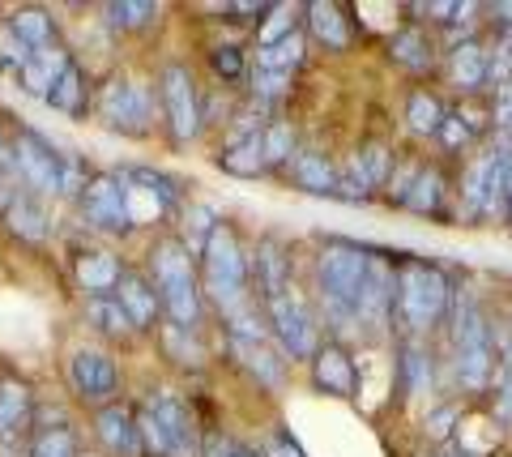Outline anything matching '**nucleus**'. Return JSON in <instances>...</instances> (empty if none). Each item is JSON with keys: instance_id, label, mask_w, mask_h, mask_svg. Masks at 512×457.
<instances>
[{"instance_id": "obj_48", "label": "nucleus", "mask_w": 512, "mask_h": 457, "mask_svg": "<svg viewBox=\"0 0 512 457\" xmlns=\"http://www.w3.org/2000/svg\"><path fill=\"white\" fill-rule=\"evenodd\" d=\"M508 218H512V193H508Z\"/></svg>"}, {"instance_id": "obj_4", "label": "nucleus", "mask_w": 512, "mask_h": 457, "mask_svg": "<svg viewBox=\"0 0 512 457\" xmlns=\"http://www.w3.org/2000/svg\"><path fill=\"white\" fill-rule=\"evenodd\" d=\"M453 359H457V381L470 393L491 385V372H495L491 325L483 312H478L474 299H461L453 308Z\"/></svg>"}, {"instance_id": "obj_28", "label": "nucleus", "mask_w": 512, "mask_h": 457, "mask_svg": "<svg viewBox=\"0 0 512 457\" xmlns=\"http://www.w3.org/2000/svg\"><path fill=\"white\" fill-rule=\"evenodd\" d=\"M235 355H244V364L252 376H261V385L278 389L282 385V372H286V359L274 355L265 342H235Z\"/></svg>"}, {"instance_id": "obj_12", "label": "nucleus", "mask_w": 512, "mask_h": 457, "mask_svg": "<svg viewBox=\"0 0 512 457\" xmlns=\"http://www.w3.org/2000/svg\"><path fill=\"white\" fill-rule=\"evenodd\" d=\"M146 406L154 411L158 428L167 436V457H197V423H192V411L180 393L158 389Z\"/></svg>"}, {"instance_id": "obj_8", "label": "nucleus", "mask_w": 512, "mask_h": 457, "mask_svg": "<svg viewBox=\"0 0 512 457\" xmlns=\"http://www.w3.org/2000/svg\"><path fill=\"white\" fill-rule=\"evenodd\" d=\"M82 214L90 218V227H99L107 235H124V231L137 227L124 171H103V176H90L86 193H82Z\"/></svg>"}, {"instance_id": "obj_47", "label": "nucleus", "mask_w": 512, "mask_h": 457, "mask_svg": "<svg viewBox=\"0 0 512 457\" xmlns=\"http://www.w3.org/2000/svg\"><path fill=\"white\" fill-rule=\"evenodd\" d=\"M440 457H470V453H461V449H444Z\"/></svg>"}, {"instance_id": "obj_37", "label": "nucleus", "mask_w": 512, "mask_h": 457, "mask_svg": "<svg viewBox=\"0 0 512 457\" xmlns=\"http://www.w3.org/2000/svg\"><path fill=\"white\" fill-rule=\"evenodd\" d=\"M103 13H107V22L120 30H146L158 18V9L146 5V0H120V5H107Z\"/></svg>"}, {"instance_id": "obj_36", "label": "nucleus", "mask_w": 512, "mask_h": 457, "mask_svg": "<svg viewBox=\"0 0 512 457\" xmlns=\"http://www.w3.org/2000/svg\"><path fill=\"white\" fill-rule=\"evenodd\" d=\"M402 372H406V393H427L431 389V355H427V346L419 338L406 342Z\"/></svg>"}, {"instance_id": "obj_16", "label": "nucleus", "mask_w": 512, "mask_h": 457, "mask_svg": "<svg viewBox=\"0 0 512 457\" xmlns=\"http://www.w3.org/2000/svg\"><path fill=\"white\" fill-rule=\"evenodd\" d=\"M124 278V261L116 257V252H82L77 257V287L90 295H116Z\"/></svg>"}, {"instance_id": "obj_45", "label": "nucleus", "mask_w": 512, "mask_h": 457, "mask_svg": "<svg viewBox=\"0 0 512 457\" xmlns=\"http://www.w3.org/2000/svg\"><path fill=\"white\" fill-rule=\"evenodd\" d=\"M261 457H308V453H303V449L295 445L291 432H274V436H269V445H265V453H261Z\"/></svg>"}, {"instance_id": "obj_11", "label": "nucleus", "mask_w": 512, "mask_h": 457, "mask_svg": "<svg viewBox=\"0 0 512 457\" xmlns=\"http://www.w3.org/2000/svg\"><path fill=\"white\" fill-rule=\"evenodd\" d=\"M393 291H397L393 261L372 252L363 274V291H359V329H384L393 321Z\"/></svg>"}, {"instance_id": "obj_40", "label": "nucleus", "mask_w": 512, "mask_h": 457, "mask_svg": "<svg viewBox=\"0 0 512 457\" xmlns=\"http://www.w3.org/2000/svg\"><path fill=\"white\" fill-rule=\"evenodd\" d=\"M440 146L448 150V154H457V150H466L470 141H474V129L466 120H461V112H444V124H440Z\"/></svg>"}, {"instance_id": "obj_18", "label": "nucleus", "mask_w": 512, "mask_h": 457, "mask_svg": "<svg viewBox=\"0 0 512 457\" xmlns=\"http://www.w3.org/2000/svg\"><path fill=\"white\" fill-rule=\"evenodd\" d=\"M252 274H256V287H261V299L282 295V291H295V282H291V257L282 252L278 240H265L261 248H256Z\"/></svg>"}, {"instance_id": "obj_31", "label": "nucleus", "mask_w": 512, "mask_h": 457, "mask_svg": "<svg viewBox=\"0 0 512 457\" xmlns=\"http://www.w3.org/2000/svg\"><path fill=\"white\" fill-rule=\"evenodd\" d=\"M30 457H82V445H77V432L69 423H56V428H39L35 440H30Z\"/></svg>"}, {"instance_id": "obj_6", "label": "nucleus", "mask_w": 512, "mask_h": 457, "mask_svg": "<svg viewBox=\"0 0 512 457\" xmlns=\"http://www.w3.org/2000/svg\"><path fill=\"white\" fill-rule=\"evenodd\" d=\"M99 120L107 129H120V133H150V120H154V94L146 82L137 77H124L116 73L111 82L99 90Z\"/></svg>"}, {"instance_id": "obj_38", "label": "nucleus", "mask_w": 512, "mask_h": 457, "mask_svg": "<svg viewBox=\"0 0 512 457\" xmlns=\"http://www.w3.org/2000/svg\"><path fill=\"white\" fill-rule=\"evenodd\" d=\"M295 18H299V9L274 5V9H269V22L256 30V43H261V47H274V43H282V39H291V35H295Z\"/></svg>"}, {"instance_id": "obj_23", "label": "nucleus", "mask_w": 512, "mask_h": 457, "mask_svg": "<svg viewBox=\"0 0 512 457\" xmlns=\"http://www.w3.org/2000/svg\"><path fill=\"white\" fill-rule=\"evenodd\" d=\"M303 13H308V30H312L316 43H325L329 52H346V47H350V18H346V9H338V5H308Z\"/></svg>"}, {"instance_id": "obj_35", "label": "nucleus", "mask_w": 512, "mask_h": 457, "mask_svg": "<svg viewBox=\"0 0 512 457\" xmlns=\"http://www.w3.org/2000/svg\"><path fill=\"white\" fill-rule=\"evenodd\" d=\"M491 167H495V154H483V159H474L466 167V176H461V201H466L470 214H478V218H483V197H487Z\"/></svg>"}, {"instance_id": "obj_27", "label": "nucleus", "mask_w": 512, "mask_h": 457, "mask_svg": "<svg viewBox=\"0 0 512 457\" xmlns=\"http://www.w3.org/2000/svg\"><path fill=\"white\" fill-rule=\"evenodd\" d=\"M389 52H393V60L402 69H410V73H423V69H431V52H436V47H431V39L423 35L419 26H410V30H402V35H393L389 39Z\"/></svg>"}, {"instance_id": "obj_1", "label": "nucleus", "mask_w": 512, "mask_h": 457, "mask_svg": "<svg viewBox=\"0 0 512 457\" xmlns=\"http://www.w3.org/2000/svg\"><path fill=\"white\" fill-rule=\"evenodd\" d=\"M372 252L350 240H325L316 252V291L320 312L333 329H359V291Z\"/></svg>"}, {"instance_id": "obj_2", "label": "nucleus", "mask_w": 512, "mask_h": 457, "mask_svg": "<svg viewBox=\"0 0 512 457\" xmlns=\"http://www.w3.org/2000/svg\"><path fill=\"white\" fill-rule=\"evenodd\" d=\"M150 287L158 291V304L171 317V325L180 329H197L201 325V282H197V265H192V252L180 240H158L150 248Z\"/></svg>"}, {"instance_id": "obj_7", "label": "nucleus", "mask_w": 512, "mask_h": 457, "mask_svg": "<svg viewBox=\"0 0 512 457\" xmlns=\"http://www.w3.org/2000/svg\"><path fill=\"white\" fill-rule=\"evenodd\" d=\"M261 308H265V321L274 325V338L282 342L286 359H312L316 355L320 329H316V317L308 312V304H303L295 291L269 295V299H261Z\"/></svg>"}, {"instance_id": "obj_34", "label": "nucleus", "mask_w": 512, "mask_h": 457, "mask_svg": "<svg viewBox=\"0 0 512 457\" xmlns=\"http://www.w3.org/2000/svg\"><path fill=\"white\" fill-rule=\"evenodd\" d=\"M303 65V35L295 30L291 39H282L274 47H256V69H274V73H295Z\"/></svg>"}, {"instance_id": "obj_33", "label": "nucleus", "mask_w": 512, "mask_h": 457, "mask_svg": "<svg viewBox=\"0 0 512 457\" xmlns=\"http://www.w3.org/2000/svg\"><path fill=\"white\" fill-rule=\"evenodd\" d=\"M406 120H410V129L419 133V137H436L440 124H444V107H440L436 94L414 90L410 94V107H406Z\"/></svg>"}, {"instance_id": "obj_25", "label": "nucleus", "mask_w": 512, "mask_h": 457, "mask_svg": "<svg viewBox=\"0 0 512 457\" xmlns=\"http://www.w3.org/2000/svg\"><path fill=\"white\" fill-rule=\"evenodd\" d=\"M5 218H9V227L22 235V240H43L47 235V210H43V201L39 197H30L26 188H18V193L9 197V206H5Z\"/></svg>"}, {"instance_id": "obj_5", "label": "nucleus", "mask_w": 512, "mask_h": 457, "mask_svg": "<svg viewBox=\"0 0 512 457\" xmlns=\"http://www.w3.org/2000/svg\"><path fill=\"white\" fill-rule=\"evenodd\" d=\"M60 163L64 154L52 150V141H43L39 133H18V141L9 146V171L30 197H60Z\"/></svg>"}, {"instance_id": "obj_32", "label": "nucleus", "mask_w": 512, "mask_h": 457, "mask_svg": "<svg viewBox=\"0 0 512 457\" xmlns=\"http://www.w3.org/2000/svg\"><path fill=\"white\" fill-rule=\"evenodd\" d=\"M261 150H265V167H286L299 159L295 150V129L286 120H274L269 129H261Z\"/></svg>"}, {"instance_id": "obj_39", "label": "nucleus", "mask_w": 512, "mask_h": 457, "mask_svg": "<svg viewBox=\"0 0 512 457\" xmlns=\"http://www.w3.org/2000/svg\"><path fill=\"white\" fill-rule=\"evenodd\" d=\"M355 159H359V167H363V176L372 180V188H384V184H389L393 163H397L389 146H367V150L355 154Z\"/></svg>"}, {"instance_id": "obj_46", "label": "nucleus", "mask_w": 512, "mask_h": 457, "mask_svg": "<svg viewBox=\"0 0 512 457\" xmlns=\"http://www.w3.org/2000/svg\"><path fill=\"white\" fill-rule=\"evenodd\" d=\"M205 457H244V445H235L231 436H210L205 440Z\"/></svg>"}, {"instance_id": "obj_24", "label": "nucleus", "mask_w": 512, "mask_h": 457, "mask_svg": "<svg viewBox=\"0 0 512 457\" xmlns=\"http://www.w3.org/2000/svg\"><path fill=\"white\" fill-rule=\"evenodd\" d=\"M86 321L99 329L103 338H133L137 334V325H133V317L124 312V304L116 295H90L86 299Z\"/></svg>"}, {"instance_id": "obj_17", "label": "nucleus", "mask_w": 512, "mask_h": 457, "mask_svg": "<svg viewBox=\"0 0 512 457\" xmlns=\"http://www.w3.org/2000/svg\"><path fill=\"white\" fill-rule=\"evenodd\" d=\"M116 299L124 304V312L133 317L137 329H154L158 312H163V304H158V291L150 287V278H141V274H133V270H124L120 287H116Z\"/></svg>"}, {"instance_id": "obj_20", "label": "nucleus", "mask_w": 512, "mask_h": 457, "mask_svg": "<svg viewBox=\"0 0 512 457\" xmlns=\"http://www.w3.org/2000/svg\"><path fill=\"white\" fill-rule=\"evenodd\" d=\"M448 77H453V86L461 94H474L487 82V47L474 43V39L457 43L453 52H448Z\"/></svg>"}, {"instance_id": "obj_21", "label": "nucleus", "mask_w": 512, "mask_h": 457, "mask_svg": "<svg viewBox=\"0 0 512 457\" xmlns=\"http://www.w3.org/2000/svg\"><path fill=\"white\" fill-rule=\"evenodd\" d=\"M35 415V393L26 381H0V436H18L30 428Z\"/></svg>"}, {"instance_id": "obj_30", "label": "nucleus", "mask_w": 512, "mask_h": 457, "mask_svg": "<svg viewBox=\"0 0 512 457\" xmlns=\"http://www.w3.org/2000/svg\"><path fill=\"white\" fill-rule=\"evenodd\" d=\"M218 167L222 171H231V176H261L265 171V150H261V137H248V141H239V146H227V154H218Z\"/></svg>"}, {"instance_id": "obj_43", "label": "nucleus", "mask_w": 512, "mask_h": 457, "mask_svg": "<svg viewBox=\"0 0 512 457\" xmlns=\"http://www.w3.org/2000/svg\"><path fill=\"white\" fill-rule=\"evenodd\" d=\"M210 65H214L218 77L235 82V77L244 73V52H239V47H214V52H210Z\"/></svg>"}, {"instance_id": "obj_14", "label": "nucleus", "mask_w": 512, "mask_h": 457, "mask_svg": "<svg viewBox=\"0 0 512 457\" xmlns=\"http://www.w3.org/2000/svg\"><path fill=\"white\" fill-rule=\"evenodd\" d=\"M94 432H99L103 449L111 457H146V449H141V432H137V415L120 402L103 406L99 419H94Z\"/></svg>"}, {"instance_id": "obj_44", "label": "nucleus", "mask_w": 512, "mask_h": 457, "mask_svg": "<svg viewBox=\"0 0 512 457\" xmlns=\"http://www.w3.org/2000/svg\"><path fill=\"white\" fill-rule=\"evenodd\" d=\"M491 120L500 133H512V82L495 86V103H491Z\"/></svg>"}, {"instance_id": "obj_29", "label": "nucleus", "mask_w": 512, "mask_h": 457, "mask_svg": "<svg viewBox=\"0 0 512 457\" xmlns=\"http://www.w3.org/2000/svg\"><path fill=\"white\" fill-rule=\"evenodd\" d=\"M9 30L30 47V52H35V47L56 43V22H52V13H43V9H18L9 18Z\"/></svg>"}, {"instance_id": "obj_9", "label": "nucleus", "mask_w": 512, "mask_h": 457, "mask_svg": "<svg viewBox=\"0 0 512 457\" xmlns=\"http://www.w3.org/2000/svg\"><path fill=\"white\" fill-rule=\"evenodd\" d=\"M69 389L82 398L86 406H111L120 393V368L116 359L99 346H77L73 359H69Z\"/></svg>"}, {"instance_id": "obj_41", "label": "nucleus", "mask_w": 512, "mask_h": 457, "mask_svg": "<svg viewBox=\"0 0 512 457\" xmlns=\"http://www.w3.org/2000/svg\"><path fill=\"white\" fill-rule=\"evenodd\" d=\"M419 171H423V163H414V159H402V163H393V176H389V184H384V193H389L397 206L406 201V193L414 188V180H419Z\"/></svg>"}, {"instance_id": "obj_49", "label": "nucleus", "mask_w": 512, "mask_h": 457, "mask_svg": "<svg viewBox=\"0 0 512 457\" xmlns=\"http://www.w3.org/2000/svg\"><path fill=\"white\" fill-rule=\"evenodd\" d=\"M244 457H256V453H248V449H244Z\"/></svg>"}, {"instance_id": "obj_13", "label": "nucleus", "mask_w": 512, "mask_h": 457, "mask_svg": "<svg viewBox=\"0 0 512 457\" xmlns=\"http://www.w3.org/2000/svg\"><path fill=\"white\" fill-rule=\"evenodd\" d=\"M312 381L316 389L333 393V398H355L359 389V368L342 342H320L312 355Z\"/></svg>"}, {"instance_id": "obj_42", "label": "nucleus", "mask_w": 512, "mask_h": 457, "mask_svg": "<svg viewBox=\"0 0 512 457\" xmlns=\"http://www.w3.org/2000/svg\"><path fill=\"white\" fill-rule=\"evenodd\" d=\"M286 90H291V73L252 69V94H256V99H282Z\"/></svg>"}, {"instance_id": "obj_15", "label": "nucleus", "mask_w": 512, "mask_h": 457, "mask_svg": "<svg viewBox=\"0 0 512 457\" xmlns=\"http://www.w3.org/2000/svg\"><path fill=\"white\" fill-rule=\"evenodd\" d=\"M73 65V56L64 52V43H47V47H35V56L26 60V69L18 73V82L26 86V94H35V99H47V94L56 90L60 73Z\"/></svg>"}, {"instance_id": "obj_10", "label": "nucleus", "mask_w": 512, "mask_h": 457, "mask_svg": "<svg viewBox=\"0 0 512 457\" xmlns=\"http://www.w3.org/2000/svg\"><path fill=\"white\" fill-rule=\"evenodd\" d=\"M158 99H163V112H167V129L180 146L201 133L197 82H192V73L184 65H167L163 73H158Z\"/></svg>"}, {"instance_id": "obj_22", "label": "nucleus", "mask_w": 512, "mask_h": 457, "mask_svg": "<svg viewBox=\"0 0 512 457\" xmlns=\"http://www.w3.org/2000/svg\"><path fill=\"white\" fill-rule=\"evenodd\" d=\"M295 171V184L303 188V193H312V197H333L338 193V167H333L320 150H303L299 159L291 163Z\"/></svg>"}, {"instance_id": "obj_3", "label": "nucleus", "mask_w": 512, "mask_h": 457, "mask_svg": "<svg viewBox=\"0 0 512 457\" xmlns=\"http://www.w3.org/2000/svg\"><path fill=\"white\" fill-rule=\"evenodd\" d=\"M448 278L431 261H402L397 265V291H393V317L410 338H423L431 325H440L448 312Z\"/></svg>"}, {"instance_id": "obj_26", "label": "nucleus", "mask_w": 512, "mask_h": 457, "mask_svg": "<svg viewBox=\"0 0 512 457\" xmlns=\"http://www.w3.org/2000/svg\"><path fill=\"white\" fill-rule=\"evenodd\" d=\"M47 103H52L56 112H64V116H86V107H90V82H86V73L77 69V65H69V69L60 73L56 90L47 94Z\"/></svg>"}, {"instance_id": "obj_19", "label": "nucleus", "mask_w": 512, "mask_h": 457, "mask_svg": "<svg viewBox=\"0 0 512 457\" xmlns=\"http://www.w3.org/2000/svg\"><path fill=\"white\" fill-rule=\"evenodd\" d=\"M444 201H448V180H444L440 163H423L419 180H414L402 206L410 214H423V218H444Z\"/></svg>"}]
</instances>
